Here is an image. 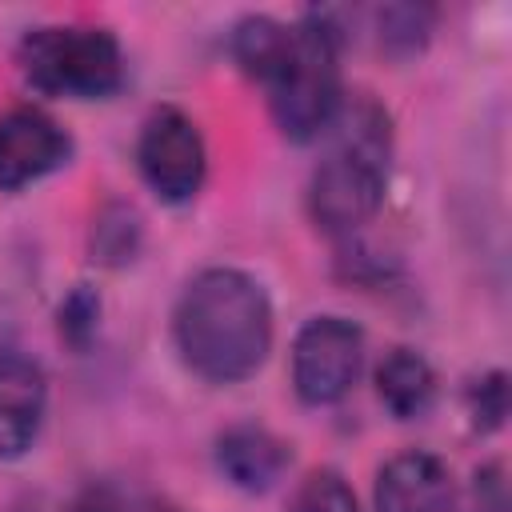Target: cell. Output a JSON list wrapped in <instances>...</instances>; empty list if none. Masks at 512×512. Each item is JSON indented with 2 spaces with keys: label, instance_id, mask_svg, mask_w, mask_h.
Masks as SVG:
<instances>
[{
  "label": "cell",
  "instance_id": "obj_2",
  "mask_svg": "<svg viewBox=\"0 0 512 512\" xmlns=\"http://www.w3.org/2000/svg\"><path fill=\"white\" fill-rule=\"evenodd\" d=\"M328 132H336V144L308 180V212L320 232L352 236L384 204L392 152L388 116L372 100H344Z\"/></svg>",
  "mask_w": 512,
  "mask_h": 512
},
{
  "label": "cell",
  "instance_id": "obj_19",
  "mask_svg": "<svg viewBox=\"0 0 512 512\" xmlns=\"http://www.w3.org/2000/svg\"><path fill=\"white\" fill-rule=\"evenodd\" d=\"M68 512H120V508H116V500H112L108 492H96V488H92V492H84Z\"/></svg>",
  "mask_w": 512,
  "mask_h": 512
},
{
  "label": "cell",
  "instance_id": "obj_6",
  "mask_svg": "<svg viewBox=\"0 0 512 512\" xmlns=\"http://www.w3.org/2000/svg\"><path fill=\"white\" fill-rule=\"evenodd\" d=\"M364 368V332L344 316H312L292 340V388L304 404H340Z\"/></svg>",
  "mask_w": 512,
  "mask_h": 512
},
{
  "label": "cell",
  "instance_id": "obj_11",
  "mask_svg": "<svg viewBox=\"0 0 512 512\" xmlns=\"http://www.w3.org/2000/svg\"><path fill=\"white\" fill-rule=\"evenodd\" d=\"M376 396L396 420H420L436 400V372L424 352L392 348L376 364Z\"/></svg>",
  "mask_w": 512,
  "mask_h": 512
},
{
  "label": "cell",
  "instance_id": "obj_17",
  "mask_svg": "<svg viewBox=\"0 0 512 512\" xmlns=\"http://www.w3.org/2000/svg\"><path fill=\"white\" fill-rule=\"evenodd\" d=\"M468 416H472V428H480V432H496L504 424V416H508V376L504 372H484L480 380H472Z\"/></svg>",
  "mask_w": 512,
  "mask_h": 512
},
{
  "label": "cell",
  "instance_id": "obj_10",
  "mask_svg": "<svg viewBox=\"0 0 512 512\" xmlns=\"http://www.w3.org/2000/svg\"><path fill=\"white\" fill-rule=\"evenodd\" d=\"M292 464V448L260 428V424H232L216 436V468L240 492H268Z\"/></svg>",
  "mask_w": 512,
  "mask_h": 512
},
{
  "label": "cell",
  "instance_id": "obj_12",
  "mask_svg": "<svg viewBox=\"0 0 512 512\" xmlns=\"http://www.w3.org/2000/svg\"><path fill=\"white\" fill-rule=\"evenodd\" d=\"M292 40H296L292 24H280L272 16H244L232 28V56L256 84H268L288 60Z\"/></svg>",
  "mask_w": 512,
  "mask_h": 512
},
{
  "label": "cell",
  "instance_id": "obj_16",
  "mask_svg": "<svg viewBox=\"0 0 512 512\" xmlns=\"http://www.w3.org/2000/svg\"><path fill=\"white\" fill-rule=\"evenodd\" d=\"M56 324H60V336H64L72 348H88V340L96 336V324H100V296H96L88 284H76V288L60 300Z\"/></svg>",
  "mask_w": 512,
  "mask_h": 512
},
{
  "label": "cell",
  "instance_id": "obj_14",
  "mask_svg": "<svg viewBox=\"0 0 512 512\" xmlns=\"http://www.w3.org/2000/svg\"><path fill=\"white\" fill-rule=\"evenodd\" d=\"M140 216H136V208H128V204H120V200H112V204H104L100 212H96V220H92V260L96 264H108V268H120V264H128L132 256H136V248H140Z\"/></svg>",
  "mask_w": 512,
  "mask_h": 512
},
{
  "label": "cell",
  "instance_id": "obj_13",
  "mask_svg": "<svg viewBox=\"0 0 512 512\" xmlns=\"http://www.w3.org/2000/svg\"><path fill=\"white\" fill-rule=\"evenodd\" d=\"M376 20V40H380V52L388 56H416L428 36H432V24H436V12L428 4H384L372 12Z\"/></svg>",
  "mask_w": 512,
  "mask_h": 512
},
{
  "label": "cell",
  "instance_id": "obj_4",
  "mask_svg": "<svg viewBox=\"0 0 512 512\" xmlns=\"http://www.w3.org/2000/svg\"><path fill=\"white\" fill-rule=\"evenodd\" d=\"M20 72L36 92L68 100H104L124 80V52L108 28L52 24L20 40Z\"/></svg>",
  "mask_w": 512,
  "mask_h": 512
},
{
  "label": "cell",
  "instance_id": "obj_1",
  "mask_svg": "<svg viewBox=\"0 0 512 512\" xmlns=\"http://www.w3.org/2000/svg\"><path fill=\"white\" fill-rule=\"evenodd\" d=\"M272 300L244 268L196 272L172 312V340L184 368L208 384L256 376L272 352Z\"/></svg>",
  "mask_w": 512,
  "mask_h": 512
},
{
  "label": "cell",
  "instance_id": "obj_18",
  "mask_svg": "<svg viewBox=\"0 0 512 512\" xmlns=\"http://www.w3.org/2000/svg\"><path fill=\"white\" fill-rule=\"evenodd\" d=\"M472 512H508V484H504V464L500 460L476 468V476H472Z\"/></svg>",
  "mask_w": 512,
  "mask_h": 512
},
{
  "label": "cell",
  "instance_id": "obj_7",
  "mask_svg": "<svg viewBox=\"0 0 512 512\" xmlns=\"http://www.w3.org/2000/svg\"><path fill=\"white\" fill-rule=\"evenodd\" d=\"M72 156V136L32 104H16L0 112V192H20Z\"/></svg>",
  "mask_w": 512,
  "mask_h": 512
},
{
  "label": "cell",
  "instance_id": "obj_5",
  "mask_svg": "<svg viewBox=\"0 0 512 512\" xmlns=\"http://www.w3.org/2000/svg\"><path fill=\"white\" fill-rule=\"evenodd\" d=\"M136 168L164 204L196 200L208 176V148H204L196 120L172 104L152 108L148 120L140 124Z\"/></svg>",
  "mask_w": 512,
  "mask_h": 512
},
{
  "label": "cell",
  "instance_id": "obj_3",
  "mask_svg": "<svg viewBox=\"0 0 512 512\" xmlns=\"http://www.w3.org/2000/svg\"><path fill=\"white\" fill-rule=\"evenodd\" d=\"M292 32H296L292 52L280 64V72L264 84V92L276 128L288 140L308 144L332 128L344 104L340 52L348 36L336 24V12H308L300 24H292Z\"/></svg>",
  "mask_w": 512,
  "mask_h": 512
},
{
  "label": "cell",
  "instance_id": "obj_9",
  "mask_svg": "<svg viewBox=\"0 0 512 512\" xmlns=\"http://www.w3.org/2000/svg\"><path fill=\"white\" fill-rule=\"evenodd\" d=\"M376 512H460L452 468L432 452H400L376 472Z\"/></svg>",
  "mask_w": 512,
  "mask_h": 512
},
{
  "label": "cell",
  "instance_id": "obj_8",
  "mask_svg": "<svg viewBox=\"0 0 512 512\" xmlns=\"http://www.w3.org/2000/svg\"><path fill=\"white\" fill-rule=\"evenodd\" d=\"M48 412V376L44 368L16 352H0V460H20L40 440Z\"/></svg>",
  "mask_w": 512,
  "mask_h": 512
},
{
  "label": "cell",
  "instance_id": "obj_15",
  "mask_svg": "<svg viewBox=\"0 0 512 512\" xmlns=\"http://www.w3.org/2000/svg\"><path fill=\"white\" fill-rule=\"evenodd\" d=\"M288 512H360V500L336 468H316L292 492Z\"/></svg>",
  "mask_w": 512,
  "mask_h": 512
}]
</instances>
